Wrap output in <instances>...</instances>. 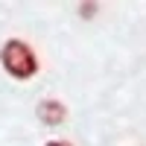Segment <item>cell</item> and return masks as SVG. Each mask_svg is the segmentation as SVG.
<instances>
[{"mask_svg": "<svg viewBox=\"0 0 146 146\" xmlns=\"http://www.w3.org/2000/svg\"><path fill=\"white\" fill-rule=\"evenodd\" d=\"M35 117H38V123L44 126H62L67 120V108L62 100H53V96H47V100L38 102V108H35Z\"/></svg>", "mask_w": 146, "mask_h": 146, "instance_id": "2", "label": "cell"}, {"mask_svg": "<svg viewBox=\"0 0 146 146\" xmlns=\"http://www.w3.org/2000/svg\"><path fill=\"white\" fill-rule=\"evenodd\" d=\"M96 12H100L96 3H82V6H79V15H82V18H94Z\"/></svg>", "mask_w": 146, "mask_h": 146, "instance_id": "3", "label": "cell"}, {"mask_svg": "<svg viewBox=\"0 0 146 146\" xmlns=\"http://www.w3.org/2000/svg\"><path fill=\"white\" fill-rule=\"evenodd\" d=\"M0 64L15 79H32L35 73H38V56H35V50L27 41L9 38L3 44V50H0Z\"/></svg>", "mask_w": 146, "mask_h": 146, "instance_id": "1", "label": "cell"}, {"mask_svg": "<svg viewBox=\"0 0 146 146\" xmlns=\"http://www.w3.org/2000/svg\"><path fill=\"white\" fill-rule=\"evenodd\" d=\"M44 146H70L67 140H50V143H44Z\"/></svg>", "mask_w": 146, "mask_h": 146, "instance_id": "4", "label": "cell"}]
</instances>
